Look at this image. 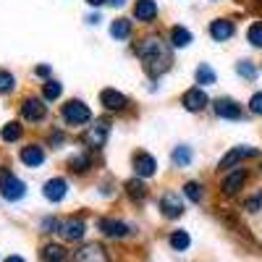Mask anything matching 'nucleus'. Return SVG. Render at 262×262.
Listing matches in <instances>:
<instances>
[{
	"mask_svg": "<svg viewBox=\"0 0 262 262\" xmlns=\"http://www.w3.org/2000/svg\"><path fill=\"white\" fill-rule=\"evenodd\" d=\"M137 55L149 76H160L163 71L170 69V48L163 42V37H147L137 45Z\"/></svg>",
	"mask_w": 262,
	"mask_h": 262,
	"instance_id": "1",
	"label": "nucleus"
},
{
	"mask_svg": "<svg viewBox=\"0 0 262 262\" xmlns=\"http://www.w3.org/2000/svg\"><path fill=\"white\" fill-rule=\"evenodd\" d=\"M60 116L69 126H84L86 121H92V113L81 100H69L63 107H60Z\"/></svg>",
	"mask_w": 262,
	"mask_h": 262,
	"instance_id": "2",
	"label": "nucleus"
},
{
	"mask_svg": "<svg viewBox=\"0 0 262 262\" xmlns=\"http://www.w3.org/2000/svg\"><path fill=\"white\" fill-rule=\"evenodd\" d=\"M0 194H3V200H8V202H18L21 196L27 194V186L21 179H16L11 170H0Z\"/></svg>",
	"mask_w": 262,
	"mask_h": 262,
	"instance_id": "3",
	"label": "nucleus"
},
{
	"mask_svg": "<svg viewBox=\"0 0 262 262\" xmlns=\"http://www.w3.org/2000/svg\"><path fill=\"white\" fill-rule=\"evenodd\" d=\"M107 134H111V123H107V121H97L90 131H84V134H81V142L90 149H100L105 144Z\"/></svg>",
	"mask_w": 262,
	"mask_h": 262,
	"instance_id": "4",
	"label": "nucleus"
},
{
	"mask_svg": "<svg viewBox=\"0 0 262 262\" xmlns=\"http://www.w3.org/2000/svg\"><path fill=\"white\" fill-rule=\"evenodd\" d=\"M160 212L165 217H181L184 215V200L179 191H165L160 196Z\"/></svg>",
	"mask_w": 262,
	"mask_h": 262,
	"instance_id": "5",
	"label": "nucleus"
},
{
	"mask_svg": "<svg viewBox=\"0 0 262 262\" xmlns=\"http://www.w3.org/2000/svg\"><path fill=\"white\" fill-rule=\"evenodd\" d=\"M21 116H24L29 123H39L48 116V105L42 100H37V97H27L24 105H21Z\"/></svg>",
	"mask_w": 262,
	"mask_h": 262,
	"instance_id": "6",
	"label": "nucleus"
},
{
	"mask_svg": "<svg viewBox=\"0 0 262 262\" xmlns=\"http://www.w3.org/2000/svg\"><path fill=\"white\" fill-rule=\"evenodd\" d=\"M155 170H158V160L149 155V152H137L134 155V173H137V179H149V176H155Z\"/></svg>",
	"mask_w": 262,
	"mask_h": 262,
	"instance_id": "7",
	"label": "nucleus"
},
{
	"mask_svg": "<svg viewBox=\"0 0 262 262\" xmlns=\"http://www.w3.org/2000/svg\"><path fill=\"white\" fill-rule=\"evenodd\" d=\"M212 111H215V116L228 118V121L242 118V105H238L236 100H231V97H221V100H215V102H212Z\"/></svg>",
	"mask_w": 262,
	"mask_h": 262,
	"instance_id": "8",
	"label": "nucleus"
},
{
	"mask_svg": "<svg viewBox=\"0 0 262 262\" xmlns=\"http://www.w3.org/2000/svg\"><path fill=\"white\" fill-rule=\"evenodd\" d=\"M244 184H247V170L244 168H233L231 173H226V179L221 181V191L231 196V194H236L238 189H242Z\"/></svg>",
	"mask_w": 262,
	"mask_h": 262,
	"instance_id": "9",
	"label": "nucleus"
},
{
	"mask_svg": "<svg viewBox=\"0 0 262 262\" xmlns=\"http://www.w3.org/2000/svg\"><path fill=\"white\" fill-rule=\"evenodd\" d=\"M97 228L105 233V236H111V238H123L131 233V228L121 221H113V217H97Z\"/></svg>",
	"mask_w": 262,
	"mask_h": 262,
	"instance_id": "10",
	"label": "nucleus"
},
{
	"mask_svg": "<svg viewBox=\"0 0 262 262\" xmlns=\"http://www.w3.org/2000/svg\"><path fill=\"white\" fill-rule=\"evenodd\" d=\"M76 262H111L107 259V252L102 244H84L79 252H76Z\"/></svg>",
	"mask_w": 262,
	"mask_h": 262,
	"instance_id": "11",
	"label": "nucleus"
},
{
	"mask_svg": "<svg viewBox=\"0 0 262 262\" xmlns=\"http://www.w3.org/2000/svg\"><path fill=\"white\" fill-rule=\"evenodd\" d=\"M18 160L24 163V165H29V168H39L42 163H45V147H39V144H27V147H21Z\"/></svg>",
	"mask_w": 262,
	"mask_h": 262,
	"instance_id": "12",
	"label": "nucleus"
},
{
	"mask_svg": "<svg viewBox=\"0 0 262 262\" xmlns=\"http://www.w3.org/2000/svg\"><path fill=\"white\" fill-rule=\"evenodd\" d=\"M259 155V149L257 147H233L228 155H223V160H221V170H226V168H231V165H236L238 160H244V158H257Z\"/></svg>",
	"mask_w": 262,
	"mask_h": 262,
	"instance_id": "13",
	"label": "nucleus"
},
{
	"mask_svg": "<svg viewBox=\"0 0 262 262\" xmlns=\"http://www.w3.org/2000/svg\"><path fill=\"white\" fill-rule=\"evenodd\" d=\"M181 102H184L186 111H191V113H196V111H202V107H207V105H210V100H207L205 90H200V86H194V90L184 92Z\"/></svg>",
	"mask_w": 262,
	"mask_h": 262,
	"instance_id": "14",
	"label": "nucleus"
},
{
	"mask_svg": "<svg viewBox=\"0 0 262 262\" xmlns=\"http://www.w3.org/2000/svg\"><path fill=\"white\" fill-rule=\"evenodd\" d=\"M233 32H236V27H233V21H228V18H215L212 24H210V37H212L215 42L231 39Z\"/></svg>",
	"mask_w": 262,
	"mask_h": 262,
	"instance_id": "15",
	"label": "nucleus"
},
{
	"mask_svg": "<svg viewBox=\"0 0 262 262\" xmlns=\"http://www.w3.org/2000/svg\"><path fill=\"white\" fill-rule=\"evenodd\" d=\"M60 236L66 242H79V238H84V221H79V217L60 221Z\"/></svg>",
	"mask_w": 262,
	"mask_h": 262,
	"instance_id": "16",
	"label": "nucleus"
},
{
	"mask_svg": "<svg viewBox=\"0 0 262 262\" xmlns=\"http://www.w3.org/2000/svg\"><path fill=\"white\" fill-rule=\"evenodd\" d=\"M100 102L107 107V111H123L126 107V95H121L118 90H102L100 92Z\"/></svg>",
	"mask_w": 262,
	"mask_h": 262,
	"instance_id": "17",
	"label": "nucleus"
},
{
	"mask_svg": "<svg viewBox=\"0 0 262 262\" xmlns=\"http://www.w3.org/2000/svg\"><path fill=\"white\" fill-rule=\"evenodd\" d=\"M134 16L139 21H144V24H149V21L158 18V3L155 0H139V3L134 6Z\"/></svg>",
	"mask_w": 262,
	"mask_h": 262,
	"instance_id": "18",
	"label": "nucleus"
},
{
	"mask_svg": "<svg viewBox=\"0 0 262 262\" xmlns=\"http://www.w3.org/2000/svg\"><path fill=\"white\" fill-rule=\"evenodd\" d=\"M66 189H69L66 179H50L42 191H45V200H50V202H60L63 196H66Z\"/></svg>",
	"mask_w": 262,
	"mask_h": 262,
	"instance_id": "19",
	"label": "nucleus"
},
{
	"mask_svg": "<svg viewBox=\"0 0 262 262\" xmlns=\"http://www.w3.org/2000/svg\"><path fill=\"white\" fill-rule=\"evenodd\" d=\"M42 262H69V249L60 244H48L42 249Z\"/></svg>",
	"mask_w": 262,
	"mask_h": 262,
	"instance_id": "20",
	"label": "nucleus"
},
{
	"mask_svg": "<svg viewBox=\"0 0 262 262\" xmlns=\"http://www.w3.org/2000/svg\"><path fill=\"white\" fill-rule=\"evenodd\" d=\"M126 194H128L131 202H144V200H147V186H144V181H142V179L126 181Z\"/></svg>",
	"mask_w": 262,
	"mask_h": 262,
	"instance_id": "21",
	"label": "nucleus"
},
{
	"mask_svg": "<svg viewBox=\"0 0 262 262\" xmlns=\"http://www.w3.org/2000/svg\"><path fill=\"white\" fill-rule=\"evenodd\" d=\"M191 42V32L184 27H173L170 29V48H186Z\"/></svg>",
	"mask_w": 262,
	"mask_h": 262,
	"instance_id": "22",
	"label": "nucleus"
},
{
	"mask_svg": "<svg viewBox=\"0 0 262 262\" xmlns=\"http://www.w3.org/2000/svg\"><path fill=\"white\" fill-rule=\"evenodd\" d=\"M111 34H113V39H128L131 37V21L128 18H116L111 24Z\"/></svg>",
	"mask_w": 262,
	"mask_h": 262,
	"instance_id": "23",
	"label": "nucleus"
},
{
	"mask_svg": "<svg viewBox=\"0 0 262 262\" xmlns=\"http://www.w3.org/2000/svg\"><path fill=\"white\" fill-rule=\"evenodd\" d=\"M0 137H3V142H18L21 137H24V126L16 123V121H11V123H6V126H3Z\"/></svg>",
	"mask_w": 262,
	"mask_h": 262,
	"instance_id": "24",
	"label": "nucleus"
},
{
	"mask_svg": "<svg viewBox=\"0 0 262 262\" xmlns=\"http://www.w3.org/2000/svg\"><path fill=\"white\" fill-rule=\"evenodd\" d=\"M90 165H92V158L86 155V152H79V155L69 158V168L74 173H86V170H90Z\"/></svg>",
	"mask_w": 262,
	"mask_h": 262,
	"instance_id": "25",
	"label": "nucleus"
},
{
	"mask_svg": "<svg viewBox=\"0 0 262 262\" xmlns=\"http://www.w3.org/2000/svg\"><path fill=\"white\" fill-rule=\"evenodd\" d=\"M189 163H191V149L186 144L173 149V165H176V168H186Z\"/></svg>",
	"mask_w": 262,
	"mask_h": 262,
	"instance_id": "26",
	"label": "nucleus"
},
{
	"mask_svg": "<svg viewBox=\"0 0 262 262\" xmlns=\"http://www.w3.org/2000/svg\"><path fill=\"white\" fill-rule=\"evenodd\" d=\"M189 244H191V238H189L186 231H173V233H170V247L176 249V252L189 249Z\"/></svg>",
	"mask_w": 262,
	"mask_h": 262,
	"instance_id": "27",
	"label": "nucleus"
},
{
	"mask_svg": "<svg viewBox=\"0 0 262 262\" xmlns=\"http://www.w3.org/2000/svg\"><path fill=\"white\" fill-rule=\"evenodd\" d=\"M215 71L210 69L207 63H202L200 69H196V84H202V86H210V84H215Z\"/></svg>",
	"mask_w": 262,
	"mask_h": 262,
	"instance_id": "28",
	"label": "nucleus"
},
{
	"mask_svg": "<svg viewBox=\"0 0 262 262\" xmlns=\"http://www.w3.org/2000/svg\"><path fill=\"white\" fill-rule=\"evenodd\" d=\"M60 92H63V86H60V81H45L42 84V95H45V100H58L60 97Z\"/></svg>",
	"mask_w": 262,
	"mask_h": 262,
	"instance_id": "29",
	"label": "nucleus"
},
{
	"mask_svg": "<svg viewBox=\"0 0 262 262\" xmlns=\"http://www.w3.org/2000/svg\"><path fill=\"white\" fill-rule=\"evenodd\" d=\"M184 194L189 196L191 202H202V196H205V191H202V186L196 184V181H189V184H184Z\"/></svg>",
	"mask_w": 262,
	"mask_h": 262,
	"instance_id": "30",
	"label": "nucleus"
},
{
	"mask_svg": "<svg viewBox=\"0 0 262 262\" xmlns=\"http://www.w3.org/2000/svg\"><path fill=\"white\" fill-rule=\"evenodd\" d=\"M236 71H238V76H244V79H249V81H254V79H257V69H254V66H252L249 60H238Z\"/></svg>",
	"mask_w": 262,
	"mask_h": 262,
	"instance_id": "31",
	"label": "nucleus"
},
{
	"mask_svg": "<svg viewBox=\"0 0 262 262\" xmlns=\"http://www.w3.org/2000/svg\"><path fill=\"white\" fill-rule=\"evenodd\" d=\"M247 37H249V42L254 48H262V21H254V24L249 27V32H247Z\"/></svg>",
	"mask_w": 262,
	"mask_h": 262,
	"instance_id": "32",
	"label": "nucleus"
},
{
	"mask_svg": "<svg viewBox=\"0 0 262 262\" xmlns=\"http://www.w3.org/2000/svg\"><path fill=\"white\" fill-rule=\"evenodd\" d=\"M13 84H16L13 74H11V71H3V69H0V95H8V92L13 90Z\"/></svg>",
	"mask_w": 262,
	"mask_h": 262,
	"instance_id": "33",
	"label": "nucleus"
},
{
	"mask_svg": "<svg viewBox=\"0 0 262 262\" xmlns=\"http://www.w3.org/2000/svg\"><path fill=\"white\" fill-rule=\"evenodd\" d=\"M259 207H262V191L257 196H249V200L244 202V210L247 212H259Z\"/></svg>",
	"mask_w": 262,
	"mask_h": 262,
	"instance_id": "34",
	"label": "nucleus"
},
{
	"mask_svg": "<svg viewBox=\"0 0 262 262\" xmlns=\"http://www.w3.org/2000/svg\"><path fill=\"white\" fill-rule=\"evenodd\" d=\"M249 111H252L254 116H262V92L252 95V100H249Z\"/></svg>",
	"mask_w": 262,
	"mask_h": 262,
	"instance_id": "35",
	"label": "nucleus"
},
{
	"mask_svg": "<svg viewBox=\"0 0 262 262\" xmlns=\"http://www.w3.org/2000/svg\"><path fill=\"white\" fill-rule=\"evenodd\" d=\"M42 231H45V233L60 231V221H55V217H48V221H42Z\"/></svg>",
	"mask_w": 262,
	"mask_h": 262,
	"instance_id": "36",
	"label": "nucleus"
},
{
	"mask_svg": "<svg viewBox=\"0 0 262 262\" xmlns=\"http://www.w3.org/2000/svg\"><path fill=\"white\" fill-rule=\"evenodd\" d=\"M63 142H66L63 131H53V134H50V144H53V147H58V144H63Z\"/></svg>",
	"mask_w": 262,
	"mask_h": 262,
	"instance_id": "37",
	"label": "nucleus"
},
{
	"mask_svg": "<svg viewBox=\"0 0 262 262\" xmlns=\"http://www.w3.org/2000/svg\"><path fill=\"white\" fill-rule=\"evenodd\" d=\"M34 74H37L39 79H48V76H50V66H37Z\"/></svg>",
	"mask_w": 262,
	"mask_h": 262,
	"instance_id": "38",
	"label": "nucleus"
},
{
	"mask_svg": "<svg viewBox=\"0 0 262 262\" xmlns=\"http://www.w3.org/2000/svg\"><path fill=\"white\" fill-rule=\"evenodd\" d=\"M86 3H90V6H105L107 0H86Z\"/></svg>",
	"mask_w": 262,
	"mask_h": 262,
	"instance_id": "39",
	"label": "nucleus"
},
{
	"mask_svg": "<svg viewBox=\"0 0 262 262\" xmlns=\"http://www.w3.org/2000/svg\"><path fill=\"white\" fill-rule=\"evenodd\" d=\"M107 3H111V6H116V8H121V6L126 3V0H107Z\"/></svg>",
	"mask_w": 262,
	"mask_h": 262,
	"instance_id": "40",
	"label": "nucleus"
},
{
	"mask_svg": "<svg viewBox=\"0 0 262 262\" xmlns=\"http://www.w3.org/2000/svg\"><path fill=\"white\" fill-rule=\"evenodd\" d=\"M6 262H24V257H16V254H13V257H8Z\"/></svg>",
	"mask_w": 262,
	"mask_h": 262,
	"instance_id": "41",
	"label": "nucleus"
}]
</instances>
